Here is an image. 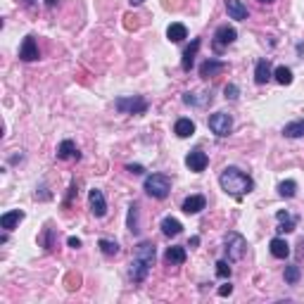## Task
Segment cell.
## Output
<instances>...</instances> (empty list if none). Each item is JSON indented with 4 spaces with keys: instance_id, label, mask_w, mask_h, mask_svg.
Masks as SVG:
<instances>
[{
    "instance_id": "13",
    "label": "cell",
    "mask_w": 304,
    "mask_h": 304,
    "mask_svg": "<svg viewBox=\"0 0 304 304\" xmlns=\"http://www.w3.org/2000/svg\"><path fill=\"white\" fill-rule=\"evenodd\" d=\"M19 221H24V212H21V209H12V212H7V214L0 216V226L5 228V231L17 228L19 226Z\"/></svg>"
},
{
    "instance_id": "30",
    "label": "cell",
    "mask_w": 304,
    "mask_h": 304,
    "mask_svg": "<svg viewBox=\"0 0 304 304\" xmlns=\"http://www.w3.org/2000/svg\"><path fill=\"white\" fill-rule=\"evenodd\" d=\"M216 276L219 278L231 276V266H228V262H216Z\"/></svg>"
},
{
    "instance_id": "26",
    "label": "cell",
    "mask_w": 304,
    "mask_h": 304,
    "mask_svg": "<svg viewBox=\"0 0 304 304\" xmlns=\"http://www.w3.org/2000/svg\"><path fill=\"white\" fill-rule=\"evenodd\" d=\"M97 247L103 249V255H107V257H117L119 255V245L114 240H107V238H103V240L97 242Z\"/></svg>"
},
{
    "instance_id": "38",
    "label": "cell",
    "mask_w": 304,
    "mask_h": 304,
    "mask_svg": "<svg viewBox=\"0 0 304 304\" xmlns=\"http://www.w3.org/2000/svg\"><path fill=\"white\" fill-rule=\"evenodd\" d=\"M129 3H131V5H140V3H143V0H129Z\"/></svg>"
},
{
    "instance_id": "40",
    "label": "cell",
    "mask_w": 304,
    "mask_h": 304,
    "mask_svg": "<svg viewBox=\"0 0 304 304\" xmlns=\"http://www.w3.org/2000/svg\"><path fill=\"white\" fill-rule=\"evenodd\" d=\"M259 3H273V0H259Z\"/></svg>"
},
{
    "instance_id": "6",
    "label": "cell",
    "mask_w": 304,
    "mask_h": 304,
    "mask_svg": "<svg viewBox=\"0 0 304 304\" xmlns=\"http://www.w3.org/2000/svg\"><path fill=\"white\" fill-rule=\"evenodd\" d=\"M207 124H209V129H212V133H216L219 138H226L228 133L233 131V119H231V114H226V112L212 114Z\"/></svg>"
},
{
    "instance_id": "12",
    "label": "cell",
    "mask_w": 304,
    "mask_h": 304,
    "mask_svg": "<svg viewBox=\"0 0 304 304\" xmlns=\"http://www.w3.org/2000/svg\"><path fill=\"white\" fill-rule=\"evenodd\" d=\"M223 69H226V62H221V60H207V62H202V67H200V76L202 79H214V76L221 74Z\"/></svg>"
},
{
    "instance_id": "36",
    "label": "cell",
    "mask_w": 304,
    "mask_h": 304,
    "mask_svg": "<svg viewBox=\"0 0 304 304\" xmlns=\"http://www.w3.org/2000/svg\"><path fill=\"white\" fill-rule=\"evenodd\" d=\"M197 245H200V238H197V235H193V238H190V242H188V247H197Z\"/></svg>"
},
{
    "instance_id": "7",
    "label": "cell",
    "mask_w": 304,
    "mask_h": 304,
    "mask_svg": "<svg viewBox=\"0 0 304 304\" xmlns=\"http://www.w3.org/2000/svg\"><path fill=\"white\" fill-rule=\"evenodd\" d=\"M235 38H238V31H235L233 27H228V24H223V27L216 29V34H214V48H216V50L226 48V45L235 43Z\"/></svg>"
},
{
    "instance_id": "17",
    "label": "cell",
    "mask_w": 304,
    "mask_h": 304,
    "mask_svg": "<svg viewBox=\"0 0 304 304\" xmlns=\"http://www.w3.org/2000/svg\"><path fill=\"white\" fill-rule=\"evenodd\" d=\"M269 249L276 259H285V257L290 255V245H288L283 238H273V240L269 242Z\"/></svg>"
},
{
    "instance_id": "3",
    "label": "cell",
    "mask_w": 304,
    "mask_h": 304,
    "mask_svg": "<svg viewBox=\"0 0 304 304\" xmlns=\"http://www.w3.org/2000/svg\"><path fill=\"white\" fill-rule=\"evenodd\" d=\"M143 188H145V193L150 195V197L164 200L166 195H169V190H171V179L164 176V173H152V176L145 179V186Z\"/></svg>"
},
{
    "instance_id": "15",
    "label": "cell",
    "mask_w": 304,
    "mask_h": 304,
    "mask_svg": "<svg viewBox=\"0 0 304 304\" xmlns=\"http://www.w3.org/2000/svg\"><path fill=\"white\" fill-rule=\"evenodd\" d=\"M271 76H273V71H271L269 60H259V62H257V67H255V81L264 86V83L271 81Z\"/></svg>"
},
{
    "instance_id": "19",
    "label": "cell",
    "mask_w": 304,
    "mask_h": 304,
    "mask_svg": "<svg viewBox=\"0 0 304 304\" xmlns=\"http://www.w3.org/2000/svg\"><path fill=\"white\" fill-rule=\"evenodd\" d=\"M181 231H183V226H181L179 219H173V216H166V219H162V233H164V235L173 238V235H179Z\"/></svg>"
},
{
    "instance_id": "33",
    "label": "cell",
    "mask_w": 304,
    "mask_h": 304,
    "mask_svg": "<svg viewBox=\"0 0 304 304\" xmlns=\"http://www.w3.org/2000/svg\"><path fill=\"white\" fill-rule=\"evenodd\" d=\"M45 247L48 249L55 247V242H53V228H48V233H45Z\"/></svg>"
},
{
    "instance_id": "8",
    "label": "cell",
    "mask_w": 304,
    "mask_h": 304,
    "mask_svg": "<svg viewBox=\"0 0 304 304\" xmlns=\"http://www.w3.org/2000/svg\"><path fill=\"white\" fill-rule=\"evenodd\" d=\"M186 164H188V169H190V171L202 173L205 169H207V164H209V157L202 150H193V152H188Z\"/></svg>"
},
{
    "instance_id": "5",
    "label": "cell",
    "mask_w": 304,
    "mask_h": 304,
    "mask_svg": "<svg viewBox=\"0 0 304 304\" xmlns=\"http://www.w3.org/2000/svg\"><path fill=\"white\" fill-rule=\"evenodd\" d=\"M117 112L121 114H143L147 112V100L140 95H131V97H119L117 103H114Z\"/></svg>"
},
{
    "instance_id": "1",
    "label": "cell",
    "mask_w": 304,
    "mask_h": 304,
    "mask_svg": "<svg viewBox=\"0 0 304 304\" xmlns=\"http://www.w3.org/2000/svg\"><path fill=\"white\" fill-rule=\"evenodd\" d=\"M155 257H157V249H155L152 242H147V240L138 242V247L133 252L131 271H129L133 283H143V281H145L150 269H152V264H155Z\"/></svg>"
},
{
    "instance_id": "37",
    "label": "cell",
    "mask_w": 304,
    "mask_h": 304,
    "mask_svg": "<svg viewBox=\"0 0 304 304\" xmlns=\"http://www.w3.org/2000/svg\"><path fill=\"white\" fill-rule=\"evenodd\" d=\"M45 5H50V7H53V5H57V0H45Z\"/></svg>"
},
{
    "instance_id": "10",
    "label": "cell",
    "mask_w": 304,
    "mask_h": 304,
    "mask_svg": "<svg viewBox=\"0 0 304 304\" xmlns=\"http://www.w3.org/2000/svg\"><path fill=\"white\" fill-rule=\"evenodd\" d=\"M19 57L24 60V62H34V60H38V45H36L34 36H27V38H24V43H21V48H19Z\"/></svg>"
},
{
    "instance_id": "21",
    "label": "cell",
    "mask_w": 304,
    "mask_h": 304,
    "mask_svg": "<svg viewBox=\"0 0 304 304\" xmlns=\"http://www.w3.org/2000/svg\"><path fill=\"white\" fill-rule=\"evenodd\" d=\"M57 157H60V159L76 157V159H79V152H76L74 140H62V143H60V147H57Z\"/></svg>"
},
{
    "instance_id": "35",
    "label": "cell",
    "mask_w": 304,
    "mask_h": 304,
    "mask_svg": "<svg viewBox=\"0 0 304 304\" xmlns=\"http://www.w3.org/2000/svg\"><path fill=\"white\" fill-rule=\"evenodd\" d=\"M67 242H69V247H74V249H79V247H81V240H79V238H69V240H67Z\"/></svg>"
},
{
    "instance_id": "9",
    "label": "cell",
    "mask_w": 304,
    "mask_h": 304,
    "mask_svg": "<svg viewBox=\"0 0 304 304\" xmlns=\"http://www.w3.org/2000/svg\"><path fill=\"white\" fill-rule=\"evenodd\" d=\"M88 205H90V212L100 219V216L107 214V202H105V195L103 190H97V188H93L88 193Z\"/></svg>"
},
{
    "instance_id": "25",
    "label": "cell",
    "mask_w": 304,
    "mask_h": 304,
    "mask_svg": "<svg viewBox=\"0 0 304 304\" xmlns=\"http://www.w3.org/2000/svg\"><path fill=\"white\" fill-rule=\"evenodd\" d=\"M129 231L131 233H138L140 231V219H138V205L133 202L131 207H129Z\"/></svg>"
},
{
    "instance_id": "20",
    "label": "cell",
    "mask_w": 304,
    "mask_h": 304,
    "mask_svg": "<svg viewBox=\"0 0 304 304\" xmlns=\"http://www.w3.org/2000/svg\"><path fill=\"white\" fill-rule=\"evenodd\" d=\"M276 219H278V233H290V231H295V219H292L288 212H278L276 214Z\"/></svg>"
},
{
    "instance_id": "22",
    "label": "cell",
    "mask_w": 304,
    "mask_h": 304,
    "mask_svg": "<svg viewBox=\"0 0 304 304\" xmlns=\"http://www.w3.org/2000/svg\"><path fill=\"white\" fill-rule=\"evenodd\" d=\"M166 36H169V41H173V43H181L183 38H188V29L183 27V24H171V27L166 29Z\"/></svg>"
},
{
    "instance_id": "24",
    "label": "cell",
    "mask_w": 304,
    "mask_h": 304,
    "mask_svg": "<svg viewBox=\"0 0 304 304\" xmlns=\"http://www.w3.org/2000/svg\"><path fill=\"white\" fill-rule=\"evenodd\" d=\"M283 136H288V138H302L304 136V119L290 121V124L283 129Z\"/></svg>"
},
{
    "instance_id": "23",
    "label": "cell",
    "mask_w": 304,
    "mask_h": 304,
    "mask_svg": "<svg viewBox=\"0 0 304 304\" xmlns=\"http://www.w3.org/2000/svg\"><path fill=\"white\" fill-rule=\"evenodd\" d=\"M166 264H183L186 262V247H169L166 249V255H164Z\"/></svg>"
},
{
    "instance_id": "31",
    "label": "cell",
    "mask_w": 304,
    "mask_h": 304,
    "mask_svg": "<svg viewBox=\"0 0 304 304\" xmlns=\"http://www.w3.org/2000/svg\"><path fill=\"white\" fill-rule=\"evenodd\" d=\"M223 93H226L228 100H235V97H238V86H233V83H228L226 88H223Z\"/></svg>"
},
{
    "instance_id": "34",
    "label": "cell",
    "mask_w": 304,
    "mask_h": 304,
    "mask_svg": "<svg viewBox=\"0 0 304 304\" xmlns=\"http://www.w3.org/2000/svg\"><path fill=\"white\" fill-rule=\"evenodd\" d=\"M126 169H129V171H131V173H136V176H138V173H143V171H145V169H143V166H140V164H129V166H126Z\"/></svg>"
},
{
    "instance_id": "32",
    "label": "cell",
    "mask_w": 304,
    "mask_h": 304,
    "mask_svg": "<svg viewBox=\"0 0 304 304\" xmlns=\"http://www.w3.org/2000/svg\"><path fill=\"white\" fill-rule=\"evenodd\" d=\"M231 292H233V285H231V283H226V285H221V288H219V295H221V297H228Z\"/></svg>"
},
{
    "instance_id": "28",
    "label": "cell",
    "mask_w": 304,
    "mask_h": 304,
    "mask_svg": "<svg viewBox=\"0 0 304 304\" xmlns=\"http://www.w3.org/2000/svg\"><path fill=\"white\" fill-rule=\"evenodd\" d=\"M273 76H276V81L281 83V86H290L292 83V71L288 69V67H278V69L273 71Z\"/></svg>"
},
{
    "instance_id": "18",
    "label": "cell",
    "mask_w": 304,
    "mask_h": 304,
    "mask_svg": "<svg viewBox=\"0 0 304 304\" xmlns=\"http://www.w3.org/2000/svg\"><path fill=\"white\" fill-rule=\"evenodd\" d=\"M197 50H200V41L195 38L190 45L186 48V53H183V62H181V67L186 71H190V67H193V62H195V55H197Z\"/></svg>"
},
{
    "instance_id": "2",
    "label": "cell",
    "mask_w": 304,
    "mask_h": 304,
    "mask_svg": "<svg viewBox=\"0 0 304 304\" xmlns=\"http://www.w3.org/2000/svg\"><path fill=\"white\" fill-rule=\"evenodd\" d=\"M219 183L233 197H242V195L252 193V188H255V181L249 179L245 171H240L238 166H226L221 171V176H219Z\"/></svg>"
},
{
    "instance_id": "4",
    "label": "cell",
    "mask_w": 304,
    "mask_h": 304,
    "mask_svg": "<svg viewBox=\"0 0 304 304\" xmlns=\"http://www.w3.org/2000/svg\"><path fill=\"white\" fill-rule=\"evenodd\" d=\"M223 245H226V255L231 262H240L242 257H245V249H247V240L242 238L240 233H235V231H231V233L223 238Z\"/></svg>"
},
{
    "instance_id": "11",
    "label": "cell",
    "mask_w": 304,
    "mask_h": 304,
    "mask_svg": "<svg viewBox=\"0 0 304 304\" xmlns=\"http://www.w3.org/2000/svg\"><path fill=\"white\" fill-rule=\"evenodd\" d=\"M205 207H207V200H205L202 195H190V197L183 200V207L181 209H183L186 214H200Z\"/></svg>"
},
{
    "instance_id": "27",
    "label": "cell",
    "mask_w": 304,
    "mask_h": 304,
    "mask_svg": "<svg viewBox=\"0 0 304 304\" xmlns=\"http://www.w3.org/2000/svg\"><path fill=\"white\" fill-rule=\"evenodd\" d=\"M278 193H281V197H295V193H297V183L295 181H283L281 186H278Z\"/></svg>"
},
{
    "instance_id": "29",
    "label": "cell",
    "mask_w": 304,
    "mask_h": 304,
    "mask_svg": "<svg viewBox=\"0 0 304 304\" xmlns=\"http://www.w3.org/2000/svg\"><path fill=\"white\" fill-rule=\"evenodd\" d=\"M299 281V266H285V283H290V285H295Z\"/></svg>"
},
{
    "instance_id": "39",
    "label": "cell",
    "mask_w": 304,
    "mask_h": 304,
    "mask_svg": "<svg viewBox=\"0 0 304 304\" xmlns=\"http://www.w3.org/2000/svg\"><path fill=\"white\" fill-rule=\"evenodd\" d=\"M24 3H27V5H34V3H36V0H24Z\"/></svg>"
},
{
    "instance_id": "14",
    "label": "cell",
    "mask_w": 304,
    "mask_h": 304,
    "mask_svg": "<svg viewBox=\"0 0 304 304\" xmlns=\"http://www.w3.org/2000/svg\"><path fill=\"white\" fill-rule=\"evenodd\" d=\"M226 10H228V17L231 19H247V7L242 5V0H226Z\"/></svg>"
},
{
    "instance_id": "16",
    "label": "cell",
    "mask_w": 304,
    "mask_h": 304,
    "mask_svg": "<svg viewBox=\"0 0 304 304\" xmlns=\"http://www.w3.org/2000/svg\"><path fill=\"white\" fill-rule=\"evenodd\" d=\"M173 133H176L179 138H190V136L195 133V121L193 119H186V117L179 119L176 126H173Z\"/></svg>"
}]
</instances>
